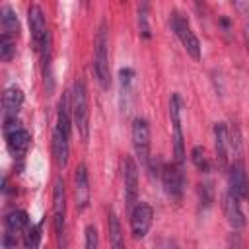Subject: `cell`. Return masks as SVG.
I'll return each mask as SVG.
<instances>
[{
  "mask_svg": "<svg viewBox=\"0 0 249 249\" xmlns=\"http://www.w3.org/2000/svg\"><path fill=\"white\" fill-rule=\"evenodd\" d=\"M70 107H72V121L80 132V138L88 140V136H89V103H88L86 84L82 80H76L72 86Z\"/></svg>",
  "mask_w": 249,
  "mask_h": 249,
  "instance_id": "1",
  "label": "cell"
},
{
  "mask_svg": "<svg viewBox=\"0 0 249 249\" xmlns=\"http://www.w3.org/2000/svg\"><path fill=\"white\" fill-rule=\"evenodd\" d=\"M93 72L103 89L111 84V70H109V35H107V23L101 21L97 35H95V53H93Z\"/></svg>",
  "mask_w": 249,
  "mask_h": 249,
  "instance_id": "2",
  "label": "cell"
},
{
  "mask_svg": "<svg viewBox=\"0 0 249 249\" xmlns=\"http://www.w3.org/2000/svg\"><path fill=\"white\" fill-rule=\"evenodd\" d=\"M27 19H29V29H31V41H33V49L37 53H41L43 56H47V51H49V29H47V19H45V14L43 10L33 4L29 6L27 10Z\"/></svg>",
  "mask_w": 249,
  "mask_h": 249,
  "instance_id": "3",
  "label": "cell"
},
{
  "mask_svg": "<svg viewBox=\"0 0 249 249\" xmlns=\"http://www.w3.org/2000/svg\"><path fill=\"white\" fill-rule=\"evenodd\" d=\"M171 25H173L175 35H177L179 41L183 43L185 51H187L195 60H200V43H198V37H196L195 31H193L189 19H187L181 12L173 10V12H171Z\"/></svg>",
  "mask_w": 249,
  "mask_h": 249,
  "instance_id": "4",
  "label": "cell"
},
{
  "mask_svg": "<svg viewBox=\"0 0 249 249\" xmlns=\"http://www.w3.org/2000/svg\"><path fill=\"white\" fill-rule=\"evenodd\" d=\"M64 218H66V189L62 177H56L53 187V222L60 249H64Z\"/></svg>",
  "mask_w": 249,
  "mask_h": 249,
  "instance_id": "5",
  "label": "cell"
},
{
  "mask_svg": "<svg viewBox=\"0 0 249 249\" xmlns=\"http://www.w3.org/2000/svg\"><path fill=\"white\" fill-rule=\"evenodd\" d=\"M169 117H171V128H173V156L175 165L183 167L185 161V146H183V128H181V103L179 95L173 93L169 99Z\"/></svg>",
  "mask_w": 249,
  "mask_h": 249,
  "instance_id": "6",
  "label": "cell"
},
{
  "mask_svg": "<svg viewBox=\"0 0 249 249\" xmlns=\"http://www.w3.org/2000/svg\"><path fill=\"white\" fill-rule=\"evenodd\" d=\"M4 136H6L8 150L16 158H23L25 152L29 150V146H31V134H29V130H25L16 121V123H10V124H4Z\"/></svg>",
  "mask_w": 249,
  "mask_h": 249,
  "instance_id": "7",
  "label": "cell"
},
{
  "mask_svg": "<svg viewBox=\"0 0 249 249\" xmlns=\"http://www.w3.org/2000/svg\"><path fill=\"white\" fill-rule=\"evenodd\" d=\"M132 146L140 160V163H150V126L148 121L142 117H136L132 121Z\"/></svg>",
  "mask_w": 249,
  "mask_h": 249,
  "instance_id": "8",
  "label": "cell"
},
{
  "mask_svg": "<svg viewBox=\"0 0 249 249\" xmlns=\"http://www.w3.org/2000/svg\"><path fill=\"white\" fill-rule=\"evenodd\" d=\"M123 177H124V202L130 212L138 202V167L130 156L123 160Z\"/></svg>",
  "mask_w": 249,
  "mask_h": 249,
  "instance_id": "9",
  "label": "cell"
},
{
  "mask_svg": "<svg viewBox=\"0 0 249 249\" xmlns=\"http://www.w3.org/2000/svg\"><path fill=\"white\" fill-rule=\"evenodd\" d=\"M161 183L163 189L167 193V196L171 200H181L183 198V189H185V175H183V167L179 165H163L161 169Z\"/></svg>",
  "mask_w": 249,
  "mask_h": 249,
  "instance_id": "10",
  "label": "cell"
},
{
  "mask_svg": "<svg viewBox=\"0 0 249 249\" xmlns=\"http://www.w3.org/2000/svg\"><path fill=\"white\" fill-rule=\"evenodd\" d=\"M154 220V210L148 202H136V206L130 210V231L134 239H142Z\"/></svg>",
  "mask_w": 249,
  "mask_h": 249,
  "instance_id": "11",
  "label": "cell"
},
{
  "mask_svg": "<svg viewBox=\"0 0 249 249\" xmlns=\"http://www.w3.org/2000/svg\"><path fill=\"white\" fill-rule=\"evenodd\" d=\"M230 191L239 200H249V177L243 160H233L230 165Z\"/></svg>",
  "mask_w": 249,
  "mask_h": 249,
  "instance_id": "12",
  "label": "cell"
},
{
  "mask_svg": "<svg viewBox=\"0 0 249 249\" xmlns=\"http://www.w3.org/2000/svg\"><path fill=\"white\" fill-rule=\"evenodd\" d=\"M21 103H23V91L16 86H10L6 88L4 95H2V113H4V124H10V123H16V117L21 109Z\"/></svg>",
  "mask_w": 249,
  "mask_h": 249,
  "instance_id": "13",
  "label": "cell"
},
{
  "mask_svg": "<svg viewBox=\"0 0 249 249\" xmlns=\"http://www.w3.org/2000/svg\"><path fill=\"white\" fill-rule=\"evenodd\" d=\"M74 200L78 210H84L89 204V177L84 163H80L74 173Z\"/></svg>",
  "mask_w": 249,
  "mask_h": 249,
  "instance_id": "14",
  "label": "cell"
},
{
  "mask_svg": "<svg viewBox=\"0 0 249 249\" xmlns=\"http://www.w3.org/2000/svg\"><path fill=\"white\" fill-rule=\"evenodd\" d=\"M29 224L31 222L27 218V212H23V210H12V212H8L6 218H4V226H6V239L4 241L6 243L16 241V235L23 233Z\"/></svg>",
  "mask_w": 249,
  "mask_h": 249,
  "instance_id": "15",
  "label": "cell"
},
{
  "mask_svg": "<svg viewBox=\"0 0 249 249\" xmlns=\"http://www.w3.org/2000/svg\"><path fill=\"white\" fill-rule=\"evenodd\" d=\"M222 206H224V214H226V218H228V224H230L233 230H241V228L245 226V216H243V212H241L239 198H237L230 189H228L226 195H224Z\"/></svg>",
  "mask_w": 249,
  "mask_h": 249,
  "instance_id": "16",
  "label": "cell"
},
{
  "mask_svg": "<svg viewBox=\"0 0 249 249\" xmlns=\"http://www.w3.org/2000/svg\"><path fill=\"white\" fill-rule=\"evenodd\" d=\"M214 146H216V160L220 167H226L228 152H230V136H228V126L224 123L214 124Z\"/></svg>",
  "mask_w": 249,
  "mask_h": 249,
  "instance_id": "17",
  "label": "cell"
},
{
  "mask_svg": "<svg viewBox=\"0 0 249 249\" xmlns=\"http://www.w3.org/2000/svg\"><path fill=\"white\" fill-rule=\"evenodd\" d=\"M70 136L64 134L58 126H54L53 130V156L58 167H64L68 163V154H70V146H68Z\"/></svg>",
  "mask_w": 249,
  "mask_h": 249,
  "instance_id": "18",
  "label": "cell"
},
{
  "mask_svg": "<svg viewBox=\"0 0 249 249\" xmlns=\"http://www.w3.org/2000/svg\"><path fill=\"white\" fill-rule=\"evenodd\" d=\"M107 230H109V243L111 249H126L124 247V235H123V228L121 222L115 214L113 208L107 210Z\"/></svg>",
  "mask_w": 249,
  "mask_h": 249,
  "instance_id": "19",
  "label": "cell"
},
{
  "mask_svg": "<svg viewBox=\"0 0 249 249\" xmlns=\"http://www.w3.org/2000/svg\"><path fill=\"white\" fill-rule=\"evenodd\" d=\"M0 27H2V35L6 37L16 39L19 35V21H18L16 12L10 6H4L0 10Z\"/></svg>",
  "mask_w": 249,
  "mask_h": 249,
  "instance_id": "20",
  "label": "cell"
},
{
  "mask_svg": "<svg viewBox=\"0 0 249 249\" xmlns=\"http://www.w3.org/2000/svg\"><path fill=\"white\" fill-rule=\"evenodd\" d=\"M41 245V224H29L23 231V249H39Z\"/></svg>",
  "mask_w": 249,
  "mask_h": 249,
  "instance_id": "21",
  "label": "cell"
},
{
  "mask_svg": "<svg viewBox=\"0 0 249 249\" xmlns=\"http://www.w3.org/2000/svg\"><path fill=\"white\" fill-rule=\"evenodd\" d=\"M191 160H193V163H195V167L198 171H202V173H208L210 171V160H208V156H206V152H204L202 146H195L191 150Z\"/></svg>",
  "mask_w": 249,
  "mask_h": 249,
  "instance_id": "22",
  "label": "cell"
},
{
  "mask_svg": "<svg viewBox=\"0 0 249 249\" xmlns=\"http://www.w3.org/2000/svg\"><path fill=\"white\" fill-rule=\"evenodd\" d=\"M14 53H16V39L2 35V37H0V58H2L4 62H8V60L14 56Z\"/></svg>",
  "mask_w": 249,
  "mask_h": 249,
  "instance_id": "23",
  "label": "cell"
},
{
  "mask_svg": "<svg viewBox=\"0 0 249 249\" xmlns=\"http://www.w3.org/2000/svg\"><path fill=\"white\" fill-rule=\"evenodd\" d=\"M138 29L144 39H150V25H148V4L138 6Z\"/></svg>",
  "mask_w": 249,
  "mask_h": 249,
  "instance_id": "24",
  "label": "cell"
},
{
  "mask_svg": "<svg viewBox=\"0 0 249 249\" xmlns=\"http://www.w3.org/2000/svg\"><path fill=\"white\" fill-rule=\"evenodd\" d=\"M86 249H97V230L93 226L86 228Z\"/></svg>",
  "mask_w": 249,
  "mask_h": 249,
  "instance_id": "25",
  "label": "cell"
},
{
  "mask_svg": "<svg viewBox=\"0 0 249 249\" xmlns=\"http://www.w3.org/2000/svg\"><path fill=\"white\" fill-rule=\"evenodd\" d=\"M228 249H241V239H239L237 233H233V235L230 237V247H228Z\"/></svg>",
  "mask_w": 249,
  "mask_h": 249,
  "instance_id": "26",
  "label": "cell"
},
{
  "mask_svg": "<svg viewBox=\"0 0 249 249\" xmlns=\"http://www.w3.org/2000/svg\"><path fill=\"white\" fill-rule=\"evenodd\" d=\"M161 249H177V245H175L173 241L167 239V241H163V247H161Z\"/></svg>",
  "mask_w": 249,
  "mask_h": 249,
  "instance_id": "27",
  "label": "cell"
}]
</instances>
